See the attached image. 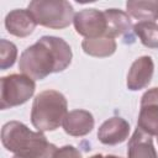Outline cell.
Here are the masks:
<instances>
[{"label": "cell", "mask_w": 158, "mask_h": 158, "mask_svg": "<svg viewBox=\"0 0 158 158\" xmlns=\"http://www.w3.org/2000/svg\"><path fill=\"white\" fill-rule=\"evenodd\" d=\"M72 57V48L63 38L43 36L21 53L19 69L33 80H42L52 73L67 69Z\"/></svg>", "instance_id": "cell-1"}, {"label": "cell", "mask_w": 158, "mask_h": 158, "mask_svg": "<svg viewBox=\"0 0 158 158\" xmlns=\"http://www.w3.org/2000/svg\"><path fill=\"white\" fill-rule=\"evenodd\" d=\"M1 142L9 152L27 158H52L57 149L42 132L31 131L20 121H10L2 126Z\"/></svg>", "instance_id": "cell-2"}, {"label": "cell", "mask_w": 158, "mask_h": 158, "mask_svg": "<svg viewBox=\"0 0 158 158\" xmlns=\"http://www.w3.org/2000/svg\"><path fill=\"white\" fill-rule=\"evenodd\" d=\"M65 96L57 90H43L36 95L31 110V122L40 132L57 130L68 114Z\"/></svg>", "instance_id": "cell-3"}, {"label": "cell", "mask_w": 158, "mask_h": 158, "mask_svg": "<svg viewBox=\"0 0 158 158\" xmlns=\"http://www.w3.org/2000/svg\"><path fill=\"white\" fill-rule=\"evenodd\" d=\"M27 10L37 25L56 30L68 27L75 16L73 6L65 0H35Z\"/></svg>", "instance_id": "cell-4"}, {"label": "cell", "mask_w": 158, "mask_h": 158, "mask_svg": "<svg viewBox=\"0 0 158 158\" xmlns=\"http://www.w3.org/2000/svg\"><path fill=\"white\" fill-rule=\"evenodd\" d=\"M36 89L35 80L25 74H10L0 79V107L2 110L25 104Z\"/></svg>", "instance_id": "cell-5"}, {"label": "cell", "mask_w": 158, "mask_h": 158, "mask_svg": "<svg viewBox=\"0 0 158 158\" xmlns=\"http://www.w3.org/2000/svg\"><path fill=\"white\" fill-rule=\"evenodd\" d=\"M73 23L77 33L84 36L85 38L106 36L107 23L104 11H99L96 9H84L75 14Z\"/></svg>", "instance_id": "cell-6"}, {"label": "cell", "mask_w": 158, "mask_h": 158, "mask_svg": "<svg viewBox=\"0 0 158 158\" xmlns=\"http://www.w3.org/2000/svg\"><path fill=\"white\" fill-rule=\"evenodd\" d=\"M137 127L152 137H158V88H152L142 95Z\"/></svg>", "instance_id": "cell-7"}, {"label": "cell", "mask_w": 158, "mask_h": 158, "mask_svg": "<svg viewBox=\"0 0 158 158\" xmlns=\"http://www.w3.org/2000/svg\"><path fill=\"white\" fill-rule=\"evenodd\" d=\"M154 72V63L149 56H142L131 64L127 73V88L132 91L141 90L152 80Z\"/></svg>", "instance_id": "cell-8"}, {"label": "cell", "mask_w": 158, "mask_h": 158, "mask_svg": "<svg viewBox=\"0 0 158 158\" xmlns=\"http://www.w3.org/2000/svg\"><path fill=\"white\" fill-rule=\"evenodd\" d=\"M130 135V123L118 116L107 118L101 123L98 131V138L101 143L115 146L122 143L128 138Z\"/></svg>", "instance_id": "cell-9"}, {"label": "cell", "mask_w": 158, "mask_h": 158, "mask_svg": "<svg viewBox=\"0 0 158 158\" xmlns=\"http://www.w3.org/2000/svg\"><path fill=\"white\" fill-rule=\"evenodd\" d=\"M94 125L95 121L91 112L81 109L69 111L62 122L65 133L74 137H81L88 135L94 128Z\"/></svg>", "instance_id": "cell-10"}, {"label": "cell", "mask_w": 158, "mask_h": 158, "mask_svg": "<svg viewBox=\"0 0 158 158\" xmlns=\"http://www.w3.org/2000/svg\"><path fill=\"white\" fill-rule=\"evenodd\" d=\"M36 25L37 23L31 12L25 9H15L5 17V27L7 32L16 37L30 36L33 32Z\"/></svg>", "instance_id": "cell-11"}, {"label": "cell", "mask_w": 158, "mask_h": 158, "mask_svg": "<svg viewBox=\"0 0 158 158\" xmlns=\"http://www.w3.org/2000/svg\"><path fill=\"white\" fill-rule=\"evenodd\" d=\"M127 158H158L152 136L137 127L127 144Z\"/></svg>", "instance_id": "cell-12"}, {"label": "cell", "mask_w": 158, "mask_h": 158, "mask_svg": "<svg viewBox=\"0 0 158 158\" xmlns=\"http://www.w3.org/2000/svg\"><path fill=\"white\" fill-rule=\"evenodd\" d=\"M104 14H105V17H106V23H107L106 36L110 37V38L115 40V37L126 35L133 27L128 14L122 11V10L106 9L104 11Z\"/></svg>", "instance_id": "cell-13"}, {"label": "cell", "mask_w": 158, "mask_h": 158, "mask_svg": "<svg viewBox=\"0 0 158 158\" xmlns=\"http://www.w3.org/2000/svg\"><path fill=\"white\" fill-rule=\"evenodd\" d=\"M116 41L107 36H101L98 38H85L81 42L83 51L91 57H110L116 51Z\"/></svg>", "instance_id": "cell-14"}, {"label": "cell", "mask_w": 158, "mask_h": 158, "mask_svg": "<svg viewBox=\"0 0 158 158\" xmlns=\"http://www.w3.org/2000/svg\"><path fill=\"white\" fill-rule=\"evenodd\" d=\"M127 14H130L132 17L142 21H151L154 22V20L158 19V1L157 0H131L126 2Z\"/></svg>", "instance_id": "cell-15"}, {"label": "cell", "mask_w": 158, "mask_h": 158, "mask_svg": "<svg viewBox=\"0 0 158 158\" xmlns=\"http://www.w3.org/2000/svg\"><path fill=\"white\" fill-rule=\"evenodd\" d=\"M135 33L139 37L143 46L148 48H158V25L151 21H142L133 25Z\"/></svg>", "instance_id": "cell-16"}, {"label": "cell", "mask_w": 158, "mask_h": 158, "mask_svg": "<svg viewBox=\"0 0 158 158\" xmlns=\"http://www.w3.org/2000/svg\"><path fill=\"white\" fill-rule=\"evenodd\" d=\"M16 58H17V47L7 40L4 38L0 40V68L2 70L11 68Z\"/></svg>", "instance_id": "cell-17"}, {"label": "cell", "mask_w": 158, "mask_h": 158, "mask_svg": "<svg viewBox=\"0 0 158 158\" xmlns=\"http://www.w3.org/2000/svg\"><path fill=\"white\" fill-rule=\"evenodd\" d=\"M52 158H81V153L74 146H63L57 148L52 154Z\"/></svg>", "instance_id": "cell-18"}, {"label": "cell", "mask_w": 158, "mask_h": 158, "mask_svg": "<svg viewBox=\"0 0 158 158\" xmlns=\"http://www.w3.org/2000/svg\"><path fill=\"white\" fill-rule=\"evenodd\" d=\"M89 158H121V157H117V156H114V154H106V156H104V154H94V156H91Z\"/></svg>", "instance_id": "cell-19"}, {"label": "cell", "mask_w": 158, "mask_h": 158, "mask_svg": "<svg viewBox=\"0 0 158 158\" xmlns=\"http://www.w3.org/2000/svg\"><path fill=\"white\" fill-rule=\"evenodd\" d=\"M12 158H27V157H21V156H16V154H15Z\"/></svg>", "instance_id": "cell-20"}]
</instances>
